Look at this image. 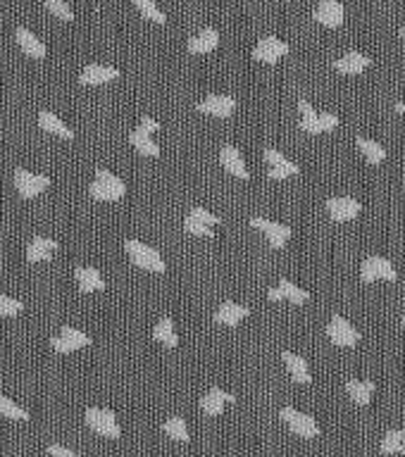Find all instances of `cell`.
I'll list each match as a JSON object with an SVG mask.
<instances>
[{
    "instance_id": "cell-26",
    "label": "cell",
    "mask_w": 405,
    "mask_h": 457,
    "mask_svg": "<svg viewBox=\"0 0 405 457\" xmlns=\"http://www.w3.org/2000/svg\"><path fill=\"white\" fill-rule=\"evenodd\" d=\"M282 360H284V362H286L289 374H291V379L296 381V384H310V381H312V376H310V369H308V362H305L301 355L289 353V350H284V353H282Z\"/></svg>"
},
{
    "instance_id": "cell-12",
    "label": "cell",
    "mask_w": 405,
    "mask_h": 457,
    "mask_svg": "<svg viewBox=\"0 0 405 457\" xmlns=\"http://www.w3.org/2000/svg\"><path fill=\"white\" fill-rule=\"evenodd\" d=\"M251 227L258 229V231H262V234L267 236L269 245H272V248H277V250L284 248V245H286V240L291 238V229H289L286 224L269 222V219H265V217H253L251 219Z\"/></svg>"
},
{
    "instance_id": "cell-18",
    "label": "cell",
    "mask_w": 405,
    "mask_h": 457,
    "mask_svg": "<svg viewBox=\"0 0 405 457\" xmlns=\"http://www.w3.org/2000/svg\"><path fill=\"white\" fill-rule=\"evenodd\" d=\"M267 298L272 300V303H279V300H289L291 305H303L310 300V293L303 288H298L296 284H291L289 279H282L279 281L277 288H272L267 293Z\"/></svg>"
},
{
    "instance_id": "cell-29",
    "label": "cell",
    "mask_w": 405,
    "mask_h": 457,
    "mask_svg": "<svg viewBox=\"0 0 405 457\" xmlns=\"http://www.w3.org/2000/svg\"><path fill=\"white\" fill-rule=\"evenodd\" d=\"M153 338L158 341V343L167 345V348H177V345H179V336H177V331H174V321L169 317L160 319L158 324H155Z\"/></svg>"
},
{
    "instance_id": "cell-23",
    "label": "cell",
    "mask_w": 405,
    "mask_h": 457,
    "mask_svg": "<svg viewBox=\"0 0 405 457\" xmlns=\"http://www.w3.org/2000/svg\"><path fill=\"white\" fill-rule=\"evenodd\" d=\"M217 46H219V32L210 27V29H203L198 36L188 38L186 50L188 53H193V55H205V53H212Z\"/></svg>"
},
{
    "instance_id": "cell-8",
    "label": "cell",
    "mask_w": 405,
    "mask_h": 457,
    "mask_svg": "<svg viewBox=\"0 0 405 457\" xmlns=\"http://www.w3.org/2000/svg\"><path fill=\"white\" fill-rule=\"evenodd\" d=\"M279 417H282V419L289 424V429H291L296 436H301V439H317L319 436L317 421H315L310 415H303V412H298L293 408H282Z\"/></svg>"
},
{
    "instance_id": "cell-14",
    "label": "cell",
    "mask_w": 405,
    "mask_h": 457,
    "mask_svg": "<svg viewBox=\"0 0 405 457\" xmlns=\"http://www.w3.org/2000/svg\"><path fill=\"white\" fill-rule=\"evenodd\" d=\"M343 14H346V10H343V5L339 3V0H322V3L317 5V10H315V19L327 29L341 27Z\"/></svg>"
},
{
    "instance_id": "cell-15",
    "label": "cell",
    "mask_w": 405,
    "mask_h": 457,
    "mask_svg": "<svg viewBox=\"0 0 405 457\" xmlns=\"http://www.w3.org/2000/svg\"><path fill=\"white\" fill-rule=\"evenodd\" d=\"M119 77V69L110 67V64H88L84 67V72L79 74V84L84 86H103V84H110Z\"/></svg>"
},
{
    "instance_id": "cell-42",
    "label": "cell",
    "mask_w": 405,
    "mask_h": 457,
    "mask_svg": "<svg viewBox=\"0 0 405 457\" xmlns=\"http://www.w3.org/2000/svg\"><path fill=\"white\" fill-rule=\"evenodd\" d=\"M393 110H396L398 114H405V100H403V103H396V108H393Z\"/></svg>"
},
{
    "instance_id": "cell-30",
    "label": "cell",
    "mask_w": 405,
    "mask_h": 457,
    "mask_svg": "<svg viewBox=\"0 0 405 457\" xmlns=\"http://www.w3.org/2000/svg\"><path fill=\"white\" fill-rule=\"evenodd\" d=\"M355 143H358L360 153L365 155V160H367L369 164H382L384 160H386V150H384V145L377 143V140H369V138L358 136V138H355Z\"/></svg>"
},
{
    "instance_id": "cell-11",
    "label": "cell",
    "mask_w": 405,
    "mask_h": 457,
    "mask_svg": "<svg viewBox=\"0 0 405 457\" xmlns=\"http://www.w3.org/2000/svg\"><path fill=\"white\" fill-rule=\"evenodd\" d=\"M265 162H267V167H269V172H267L269 179H289V177H296V174L301 172V167H298L296 162L286 160L279 150H274V148L265 150Z\"/></svg>"
},
{
    "instance_id": "cell-7",
    "label": "cell",
    "mask_w": 405,
    "mask_h": 457,
    "mask_svg": "<svg viewBox=\"0 0 405 457\" xmlns=\"http://www.w3.org/2000/svg\"><path fill=\"white\" fill-rule=\"evenodd\" d=\"M360 276H363L365 284H374V281H396L398 274L393 269V264L389 262L382 255H372L363 262L360 267Z\"/></svg>"
},
{
    "instance_id": "cell-10",
    "label": "cell",
    "mask_w": 405,
    "mask_h": 457,
    "mask_svg": "<svg viewBox=\"0 0 405 457\" xmlns=\"http://www.w3.org/2000/svg\"><path fill=\"white\" fill-rule=\"evenodd\" d=\"M286 53H289V43H284L282 38L277 36H267V38H260V43L253 48V60L265 62V64H277Z\"/></svg>"
},
{
    "instance_id": "cell-20",
    "label": "cell",
    "mask_w": 405,
    "mask_h": 457,
    "mask_svg": "<svg viewBox=\"0 0 405 457\" xmlns=\"http://www.w3.org/2000/svg\"><path fill=\"white\" fill-rule=\"evenodd\" d=\"M14 41H17V46L22 48V53L29 55V58H34V60L46 58V43H43L36 34L29 32V29L19 27L17 32H14Z\"/></svg>"
},
{
    "instance_id": "cell-17",
    "label": "cell",
    "mask_w": 405,
    "mask_h": 457,
    "mask_svg": "<svg viewBox=\"0 0 405 457\" xmlns=\"http://www.w3.org/2000/svg\"><path fill=\"white\" fill-rule=\"evenodd\" d=\"M219 162H222V167L227 169L232 177L241 179V182H248V179H251V172L246 169V162H243L241 153H238L234 145H224V148L219 150Z\"/></svg>"
},
{
    "instance_id": "cell-27",
    "label": "cell",
    "mask_w": 405,
    "mask_h": 457,
    "mask_svg": "<svg viewBox=\"0 0 405 457\" xmlns=\"http://www.w3.org/2000/svg\"><path fill=\"white\" fill-rule=\"evenodd\" d=\"M38 127H41L43 132L55 134V136H60L64 140H72L74 138L72 129H69L67 124H64L62 119H60L58 114H53V112H41V114H38Z\"/></svg>"
},
{
    "instance_id": "cell-43",
    "label": "cell",
    "mask_w": 405,
    "mask_h": 457,
    "mask_svg": "<svg viewBox=\"0 0 405 457\" xmlns=\"http://www.w3.org/2000/svg\"><path fill=\"white\" fill-rule=\"evenodd\" d=\"M401 38H403V41H405V29H401Z\"/></svg>"
},
{
    "instance_id": "cell-4",
    "label": "cell",
    "mask_w": 405,
    "mask_h": 457,
    "mask_svg": "<svg viewBox=\"0 0 405 457\" xmlns=\"http://www.w3.org/2000/svg\"><path fill=\"white\" fill-rule=\"evenodd\" d=\"M51 345H53L55 353L69 355V353H77V350H82V348H88V345H91V336L74 329V326H62V329H60V336H55L51 341Z\"/></svg>"
},
{
    "instance_id": "cell-13",
    "label": "cell",
    "mask_w": 405,
    "mask_h": 457,
    "mask_svg": "<svg viewBox=\"0 0 405 457\" xmlns=\"http://www.w3.org/2000/svg\"><path fill=\"white\" fill-rule=\"evenodd\" d=\"M196 110L201 114H210V117H232V112L236 110V100L232 95H208L205 100L196 105Z\"/></svg>"
},
{
    "instance_id": "cell-36",
    "label": "cell",
    "mask_w": 405,
    "mask_h": 457,
    "mask_svg": "<svg viewBox=\"0 0 405 457\" xmlns=\"http://www.w3.org/2000/svg\"><path fill=\"white\" fill-rule=\"evenodd\" d=\"M22 310H24L22 300L10 298V295H0V317L3 319L17 317V314H22Z\"/></svg>"
},
{
    "instance_id": "cell-44",
    "label": "cell",
    "mask_w": 405,
    "mask_h": 457,
    "mask_svg": "<svg viewBox=\"0 0 405 457\" xmlns=\"http://www.w3.org/2000/svg\"><path fill=\"white\" fill-rule=\"evenodd\" d=\"M403 326H405V317H403Z\"/></svg>"
},
{
    "instance_id": "cell-40",
    "label": "cell",
    "mask_w": 405,
    "mask_h": 457,
    "mask_svg": "<svg viewBox=\"0 0 405 457\" xmlns=\"http://www.w3.org/2000/svg\"><path fill=\"white\" fill-rule=\"evenodd\" d=\"M136 129H138V132H143V134H148V136H151V134H155V132H158V129H160V124L155 122L153 117H148V114H143V117H141V122H138V127H136Z\"/></svg>"
},
{
    "instance_id": "cell-21",
    "label": "cell",
    "mask_w": 405,
    "mask_h": 457,
    "mask_svg": "<svg viewBox=\"0 0 405 457\" xmlns=\"http://www.w3.org/2000/svg\"><path fill=\"white\" fill-rule=\"evenodd\" d=\"M251 314V310L246 308V305H238V303H222L219 305V310L214 312V324H222V326H236L238 321H243Z\"/></svg>"
},
{
    "instance_id": "cell-25",
    "label": "cell",
    "mask_w": 405,
    "mask_h": 457,
    "mask_svg": "<svg viewBox=\"0 0 405 457\" xmlns=\"http://www.w3.org/2000/svg\"><path fill=\"white\" fill-rule=\"evenodd\" d=\"M74 279H77V286H79L82 293H98V291L105 288L103 276L98 274V269H93V267H77Z\"/></svg>"
},
{
    "instance_id": "cell-39",
    "label": "cell",
    "mask_w": 405,
    "mask_h": 457,
    "mask_svg": "<svg viewBox=\"0 0 405 457\" xmlns=\"http://www.w3.org/2000/svg\"><path fill=\"white\" fill-rule=\"evenodd\" d=\"M184 229H186V234H191V236H203V238H210V236H212V227H205V224L196 222L193 217H186Z\"/></svg>"
},
{
    "instance_id": "cell-9",
    "label": "cell",
    "mask_w": 405,
    "mask_h": 457,
    "mask_svg": "<svg viewBox=\"0 0 405 457\" xmlns=\"http://www.w3.org/2000/svg\"><path fill=\"white\" fill-rule=\"evenodd\" d=\"M327 336L332 338V343L341 345V348H353V345L360 343V331L339 314H334L332 321L327 324Z\"/></svg>"
},
{
    "instance_id": "cell-22",
    "label": "cell",
    "mask_w": 405,
    "mask_h": 457,
    "mask_svg": "<svg viewBox=\"0 0 405 457\" xmlns=\"http://www.w3.org/2000/svg\"><path fill=\"white\" fill-rule=\"evenodd\" d=\"M58 250V240L46 238V236H36L32 243L27 245V260L29 262H48Z\"/></svg>"
},
{
    "instance_id": "cell-41",
    "label": "cell",
    "mask_w": 405,
    "mask_h": 457,
    "mask_svg": "<svg viewBox=\"0 0 405 457\" xmlns=\"http://www.w3.org/2000/svg\"><path fill=\"white\" fill-rule=\"evenodd\" d=\"M48 455L51 457H79L74 450H69V448H64V445H58V443H53L51 448H48Z\"/></svg>"
},
{
    "instance_id": "cell-33",
    "label": "cell",
    "mask_w": 405,
    "mask_h": 457,
    "mask_svg": "<svg viewBox=\"0 0 405 457\" xmlns=\"http://www.w3.org/2000/svg\"><path fill=\"white\" fill-rule=\"evenodd\" d=\"M162 429H164V434H167L169 439L182 441V443H186V441H188V426H186V421H184L182 417H172V419H167Z\"/></svg>"
},
{
    "instance_id": "cell-1",
    "label": "cell",
    "mask_w": 405,
    "mask_h": 457,
    "mask_svg": "<svg viewBox=\"0 0 405 457\" xmlns=\"http://www.w3.org/2000/svg\"><path fill=\"white\" fill-rule=\"evenodd\" d=\"M88 193H91L93 200L114 203V200H122L124 195H127V184H124L119 177H114L112 172H108V169H98Z\"/></svg>"
},
{
    "instance_id": "cell-2",
    "label": "cell",
    "mask_w": 405,
    "mask_h": 457,
    "mask_svg": "<svg viewBox=\"0 0 405 457\" xmlns=\"http://www.w3.org/2000/svg\"><path fill=\"white\" fill-rule=\"evenodd\" d=\"M124 248H127V255L132 258V262L136 264V267L146 269V272H155V274L167 272V264H164L162 255L155 248H151V245L129 238L127 243H124Z\"/></svg>"
},
{
    "instance_id": "cell-28",
    "label": "cell",
    "mask_w": 405,
    "mask_h": 457,
    "mask_svg": "<svg viewBox=\"0 0 405 457\" xmlns=\"http://www.w3.org/2000/svg\"><path fill=\"white\" fill-rule=\"evenodd\" d=\"M346 391H348V395H351V400L355 405H367L369 400H372V393H374V381L351 379V381H346Z\"/></svg>"
},
{
    "instance_id": "cell-31",
    "label": "cell",
    "mask_w": 405,
    "mask_h": 457,
    "mask_svg": "<svg viewBox=\"0 0 405 457\" xmlns=\"http://www.w3.org/2000/svg\"><path fill=\"white\" fill-rule=\"evenodd\" d=\"M129 143L136 148V153L146 155V158H158L160 155V145L155 143L153 136H148V134L138 132V129H134L132 134H129Z\"/></svg>"
},
{
    "instance_id": "cell-32",
    "label": "cell",
    "mask_w": 405,
    "mask_h": 457,
    "mask_svg": "<svg viewBox=\"0 0 405 457\" xmlns=\"http://www.w3.org/2000/svg\"><path fill=\"white\" fill-rule=\"evenodd\" d=\"M405 450V431L403 429H393L386 431L382 441V453L384 455H398Z\"/></svg>"
},
{
    "instance_id": "cell-16",
    "label": "cell",
    "mask_w": 405,
    "mask_h": 457,
    "mask_svg": "<svg viewBox=\"0 0 405 457\" xmlns=\"http://www.w3.org/2000/svg\"><path fill=\"white\" fill-rule=\"evenodd\" d=\"M327 210H329V217H332L334 222H351V219H355L360 214L363 205H360L355 198H329Z\"/></svg>"
},
{
    "instance_id": "cell-37",
    "label": "cell",
    "mask_w": 405,
    "mask_h": 457,
    "mask_svg": "<svg viewBox=\"0 0 405 457\" xmlns=\"http://www.w3.org/2000/svg\"><path fill=\"white\" fill-rule=\"evenodd\" d=\"M46 3V10L51 14H55V17H60L62 22H72L74 19V12H72V8H69L64 0H43Z\"/></svg>"
},
{
    "instance_id": "cell-34",
    "label": "cell",
    "mask_w": 405,
    "mask_h": 457,
    "mask_svg": "<svg viewBox=\"0 0 405 457\" xmlns=\"http://www.w3.org/2000/svg\"><path fill=\"white\" fill-rule=\"evenodd\" d=\"M134 5H136V10L148 19V22H155V24H164V22H167L164 12L153 3V0H134Z\"/></svg>"
},
{
    "instance_id": "cell-35",
    "label": "cell",
    "mask_w": 405,
    "mask_h": 457,
    "mask_svg": "<svg viewBox=\"0 0 405 457\" xmlns=\"http://www.w3.org/2000/svg\"><path fill=\"white\" fill-rule=\"evenodd\" d=\"M0 415L3 417H8V419H29V412L24 410V408H19L14 400H10V398H5L3 393H0Z\"/></svg>"
},
{
    "instance_id": "cell-3",
    "label": "cell",
    "mask_w": 405,
    "mask_h": 457,
    "mask_svg": "<svg viewBox=\"0 0 405 457\" xmlns=\"http://www.w3.org/2000/svg\"><path fill=\"white\" fill-rule=\"evenodd\" d=\"M298 112H301V129L305 134H327L339 127V117L332 112H315L312 105L305 98H298Z\"/></svg>"
},
{
    "instance_id": "cell-5",
    "label": "cell",
    "mask_w": 405,
    "mask_h": 457,
    "mask_svg": "<svg viewBox=\"0 0 405 457\" xmlns=\"http://www.w3.org/2000/svg\"><path fill=\"white\" fill-rule=\"evenodd\" d=\"M14 188H17V193L22 195V198L29 200L51 188V179H48L46 174H34V172H27V169H17V172H14Z\"/></svg>"
},
{
    "instance_id": "cell-6",
    "label": "cell",
    "mask_w": 405,
    "mask_h": 457,
    "mask_svg": "<svg viewBox=\"0 0 405 457\" xmlns=\"http://www.w3.org/2000/svg\"><path fill=\"white\" fill-rule=\"evenodd\" d=\"M86 424L91 426L96 434L105 436V439H119L122 431H119L117 417L114 412L103 410V408H88L86 410Z\"/></svg>"
},
{
    "instance_id": "cell-24",
    "label": "cell",
    "mask_w": 405,
    "mask_h": 457,
    "mask_svg": "<svg viewBox=\"0 0 405 457\" xmlns=\"http://www.w3.org/2000/svg\"><path fill=\"white\" fill-rule=\"evenodd\" d=\"M369 64H372V58L351 50V53H346L343 58H339L336 62H334V67H336V72H341V74H360V72H365Z\"/></svg>"
},
{
    "instance_id": "cell-19",
    "label": "cell",
    "mask_w": 405,
    "mask_h": 457,
    "mask_svg": "<svg viewBox=\"0 0 405 457\" xmlns=\"http://www.w3.org/2000/svg\"><path fill=\"white\" fill-rule=\"evenodd\" d=\"M234 400H236V398H234L232 393L222 391L219 386H212V388H210L208 393H205L201 398V408H203L205 415L217 417V415H222L224 408H227L229 403H234Z\"/></svg>"
},
{
    "instance_id": "cell-38",
    "label": "cell",
    "mask_w": 405,
    "mask_h": 457,
    "mask_svg": "<svg viewBox=\"0 0 405 457\" xmlns=\"http://www.w3.org/2000/svg\"><path fill=\"white\" fill-rule=\"evenodd\" d=\"M188 217H193V219H196V222L205 224V227H217V224H219V217H217V214H212V212H210V210H205V208H191Z\"/></svg>"
}]
</instances>
